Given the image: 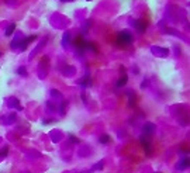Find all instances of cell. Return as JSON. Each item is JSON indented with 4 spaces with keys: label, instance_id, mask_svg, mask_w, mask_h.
<instances>
[{
    "label": "cell",
    "instance_id": "13",
    "mask_svg": "<svg viewBox=\"0 0 190 173\" xmlns=\"http://www.w3.org/2000/svg\"><path fill=\"white\" fill-rule=\"evenodd\" d=\"M70 141H72V142H75V144H78V142H79V139L76 138V137H73V135H70Z\"/></svg>",
    "mask_w": 190,
    "mask_h": 173
},
{
    "label": "cell",
    "instance_id": "1",
    "mask_svg": "<svg viewBox=\"0 0 190 173\" xmlns=\"http://www.w3.org/2000/svg\"><path fill=\"white\" fill-rule=\"evenodd\" d=\"M132 41H134V38H132V34L130 31H121L117 35V44L118 45H128Z\"/></svg>",
    "mask_w": 190,
    "mask_h": 173
},
{
    "label": "cell",
    "instance_id": "15",
    "mask_svg": "<svg viewBox=\"0 0 190 173\" xmlns=\"http://www.w3.org/2000/svg\"><path fill=\"white\" fill-rule=\"evenodd\" d=\"M62 1H73V0H62Z\"/></svg>",
    "mask_w": 190,
    "mask_h": 173
},
{
    "label": "cell",
    "instance_id": "16",
    "mask_svg": "<svg viewBox=\"0 0 190 173\" xmlns=\"http://www.w3.org/2000/svg\"><path fill=\"white\" fill-rule=\"evenodd\" d=\"M0 56H1V52H0Z\"/></svg>",
    "mask_w": 190,
    "mask_h": 173
},
{
    "label": "cell",
    "instance_id": "3",
    "mask_svg": "<svg viewBox=\"0 0 190 173\" xmlns=\"http://www.w3.org/2000/svg\"><path fill=\"white\" fill-rule=\"evenodd\" d=\"M37 39V35H31V37H25L24 39H21L20 41V45H18V48H20V51H25V48L28 47V44H31L33 41Z\"/></svg>",
    "mask_w": 190,
    "mask_h": 173
},
{
    "label": "cell",
    "instance_id": "6",
    "mask_svg": "<svg viewBox=\"0 0 190 173\" xmlns=\"http://www.w3.org/2000/svg\"><path fill=\"white\" fill-rule=\"evenodd\" d=\"M127 80H128V76H127L125 73H122V76H121L120 79L117 80V83H116V86H117V87H122V86H125V83H127Z\"/></svg>",
    "mask_w": 190,
    "mask_h": 173
},
{
    "label": "cell",
    "instance_id": "4",
    "mask_svg": "<svg viewBox=\"0 0 190 173\" xmlns=\"http://www.w3.org/2000/svg\"><path fill=\"white\" fill-rule=\"evenodd\" d=\"M155 131V125L152 124V122H147L145 125H144V135H151L152 132Z\"/></svg>",
    "mask_w": 190,
    "mask_h": 173
},
{
    "label": "cell",
    "instance_id": "9",
    "mask_svg": "<svg viewBox=\"0 0 190 173\" xmlns=\"http://www.w3.org/2000/svg\"><path fill=\"white\" fill-rule=\"evenodd\" d=\"M187 166H189V156H187V158H185V159L182 160V163H180L177 168H179V169H186Z\"/></svg>",
    "mask_w": 190,
    "mask_h": 173
},
{
    "label": "cell",
    "instance_id": "5",
    "mask_svg": "<svg viewBox=\"0 0 190 173\" xmlns=\"http://www.w3.org/2000/svg\"><path fill=\"white\" fill-rule=\"evenodd\" d=\"M134 25H135V28L138 30L139 33H144V31L147 30V23L142 21V20H137V21L134 23Z\"/></svg>",
    "mask_w": 190,
    "mask_h": 173
},
{
    "label": "cell",
    "instance_id": "12",
    "mask_svg": "<svg viewBox=\"0 0 190 173\" xmlns=\"http://www.w3.org/2000/svg\"><path fill=\"white\" fill-rule=\"evenodd\" d=\"M17 73L18 75H21V76H25V75H27V69H25L24 66H20V68L17 69Z\"/></svg>",
    "mask_w": 190,
    "mask_h": 173
},
{
    "label": "cell",
    "instance_id": "7",
    "mask_svg": "<svg viewBox=\"0 0 190 173\" xmlns=\"http://www.w3.org/2000/svg\"><path fill=\"white\" fill-rule=\"evenodd\" d=\"M79 85L80 86H87V87H90L92 86V79H90V76L87 75V76H85L80 82H79Z\"/></svg>",
    "mask_w": 190,
    "mask_h": 173
},
{
    "label": "cell",
    "instance_id": "10",
    "mask_svg": "<svg viewBox=\"0 0 190 173\" xmlns=\"http://www.w3.org/2000/svg\"><path fill=\"white\" fill-rule=\"evenodd\" d=\"M110 141H111V137H110L108 134H104V135L100 137V142H102V144H108Z\"/></svg>",
    "mask_w": 190,
    "mask_h": 173
},
{
    "label": "cell",
    "instance_id": "8",
    "mask_svg": "<svg viewBox=\"0 0 190 173\" xmlns=\"http://www.w3.org/2000/svg\"><path fill=\"white\" fill-rule=\"evenodd\" d=\"M16 30V24L14 23H11L10 25H9V28L6 30V37H10V35L13 34V31Z\"/></svg>",
    "mask_w": 190,
    "mask_h": 173
},
{
    "label": "cell",
    "instance_id": "2",
    "mask_svg": "<svg viewBox=\"0 0 190 173\" xmlns=\"http://www.w3.org/2000/svg\"><path fill=\"white\" fill-rule=\"evenodd\" d=\"M139 139H141V144H142V146H144L145 154L149 156V155H151V151H152V148H151V139H149V137H148V135H141Z\"/></svg>",
    "mask_w": 190,
    "mask_h": 173
},
{
    "label": "cell",
    "instance_id": "11",
    "mask_svg": "<svg viewBox=\"0 0 190 173\" xmlns=\"http://www.w3.org/2000/svg\"><path fill=\"white\" fill-rule=\"evenodd\" d=\"M9 155V146H4L1 151H0V159H3V158H6V156Z\"/></svg>",
    "mask_w": 190,
    "mask_h": 173
},
{
    "label": "cell",
    "instance_id": "14",
    "mask_svg": "<svg viewBox=\"0 0 190 173\" xmlns=\"http://www.w3.org/2000/svg\"><path fill=\"white\" fill-rule=\"evenodd\" d=\"M55 120H44V124H48V122H54Z\"/></svg>",
    "mask_w": 190,
    "mask_h": 173
}]
</instances>
